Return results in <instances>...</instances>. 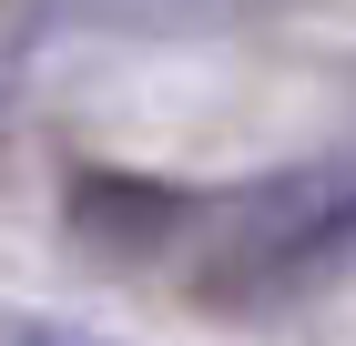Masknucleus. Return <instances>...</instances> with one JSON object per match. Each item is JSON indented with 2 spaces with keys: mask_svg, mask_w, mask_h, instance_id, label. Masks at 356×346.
<instances>
[{
  "mask_svg": "<svg viewBox=\"0 0 356 346\" xmlns=\"http://www.w3.org/2000/svg\"><path fill=\"white\" fill-rule=\"evenodd\" d=\"M0 346H112V336L61 326V316H31V306H0Z\"/></svg>",
  "mask_w": 356,
  "mask_h": 346,
  "instance_id": "f257e3e1",
  "label": "nucleus"
}]
</instances>
